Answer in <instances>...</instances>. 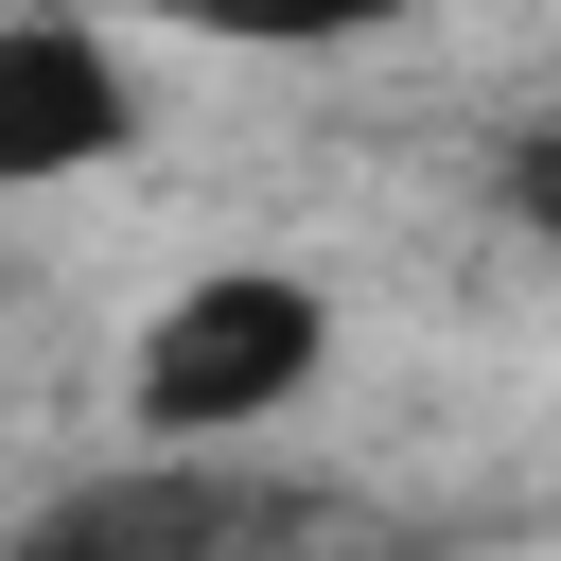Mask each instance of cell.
Instances as JSON below:
<instances>
[{
  "label": "cell",
  "instance_id": "1",
  "mask_svg": "<svg viewBox=\"0 0 561 561\" xmlns=\"http://www.w3.org/2000/svg\"><path fill=\"white\" fill-rule=\"evenodd\" d=\"M333 351H351V316H333L316 263H193V280H158L140 333H123V421L175 438V456L263 438V421H298V403L333 386Z\"/></svg>",
  "mask_w": 561,
  "mask_h": 561
},
{
  "label": "cell",
  "instance_id": "2",
  "mask_svg": "<svg viewBox=\"0 0 561 561\" xmlns=\"http://www.w3.org/2000/svg\"><path fill=\"white\" fill-rule=\"evenodd\" d=\"M158 140V35L123 0H0V210H53Z\"/></svg>",
  "mask_w": 561,
  "mask_h": 561
},
{
  "label": "cell",
  "instance_id": "3",
  "mask_svg": "<svg viewBox=\"0 0 561 561\" xmlns=\"http://www.w3.org/2000/svg\"><path fill=\"white\" fill-rule=\"evenodd\" d=\"M158 53H280V70H333V53H386L421 0H123Z\"/></svg>",
  "mask_w": 561,
  "mask_h": 561
},
{
  "label": "cell",
  "instance_id": "4",
  "mask_svg": "<svg viewBox=\"0 0 561 561\" xmlns=\"http://www.w3.org/2000/svg\"><path fill=\"white\" fill-rule=\"evenodd\" d=\"M508 210H526V228H561V123H543V140H508Z\"/></svg>",
  "mask_w": 561,
  "mask_h": 561
}]
</instances>
